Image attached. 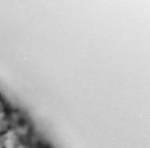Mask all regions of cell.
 Listing matches in <instances>:
<instances>
[{"mask_svg": "<svg viewBox=\"0 0 150 148\" xmlns=\"http://www.w3.org/2000/svg\"><path fill=\"white\" fill-rule=\"evenodd\" d=\"M11 130V126H10V122L6 118H0V136H4L6 133H8Z\"/></svg>", "mask_w": 150, "mask_h": 148, "instance_id": "cell-1", "label": "cell"}, {"mask_svg": "<svg viewBox=\"0 0 150 148\" xmlns=\"http://www.w3.org/2000/svg\"><path fill=\"white\" fill-rule=\"evenodd\" d=\"M11 107L8 105V102L0 95V118H6L7 116V114L10 111Z\"/></svg>", "mask_w": 150, "mask_h": 148, "instance_id": "cell-2", "label": "cell"}, {"mask_svg": "<svg viewBox=\"0 0 150 148\" xmlns=\"http://www.w3.org/2000/svg\"><path fill=\"white\" fill-rule=\"evenodd\" d=\"M49 148H52V147H49Z\"/></svg>", "mask_w": 150, "mask_h": 148, "instance_id": "cell-3", "label": "cell"}]
</instances>
